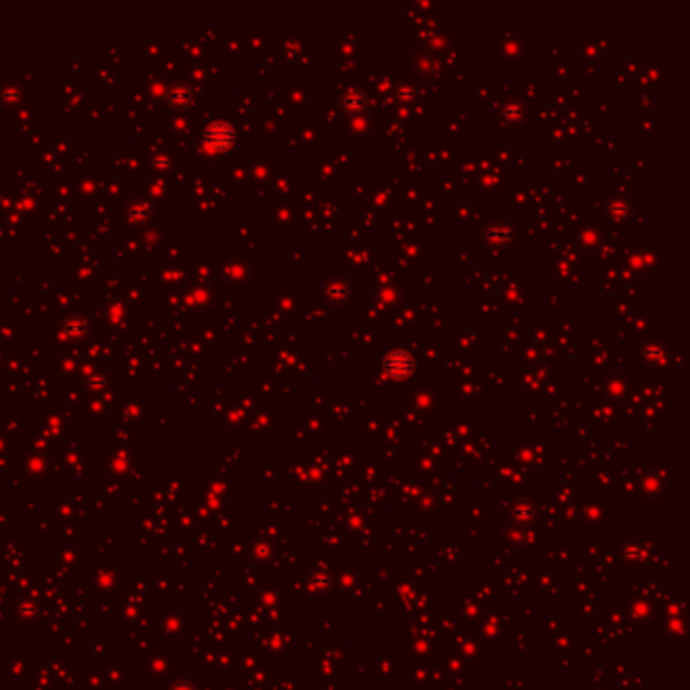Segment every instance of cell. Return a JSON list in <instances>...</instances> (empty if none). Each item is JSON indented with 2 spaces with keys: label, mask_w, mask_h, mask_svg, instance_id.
I'll use <instances>...</instances> for the list:
<instances>
[{
  "label": "cell",
  "mask_w": 690,
  "mask_h": 690,
  "mask_svg": "<svg viewBox=\"0 0 690 690\" xmlns=\"http://www.w3.org/2000/svg\"><path fill=\"white\" fill-rule=\"evenodd\" d=\"M205 142L213 150H229L235 144V132L225 121H215L205 132Z\"/></svg>",
  "instance_id": "cell-1"
},
{
  "label": "cell",
  "mask_w": 690,
  "mask_h": 690,
  "mask_svg": "<svg viewBox=\"0 0 690 690\" xmlns=\"http://www.w3.org/2000/svg\"><path fill=\"white\" fill-rule=\"evenodd\" d=\"M383 369H385L387 375L393 376V379H405V376H409L411 373H413L415 362H413V359H411L407 352H403V350H395V352H391L389 357L385 359Z\"/></svg>",
  "instance_id": "cell-2"
}]
</instances>
